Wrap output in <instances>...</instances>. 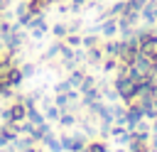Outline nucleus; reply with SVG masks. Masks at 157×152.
I'll return each mask as SVG.
<instances>
[{
  "mask_svg": "<svg viewBox=\"0 0 157 152\" xmlns=\"http://www.w3.org/2000/svg\"><path fill=\"white\" fill-rule=\"evenodd\" d=\"M25 118H27V105L15 103L12 108H7V110H5V120H7V123H22Z\"/></svg>",
  "mask_w": 157,
  "mask_h": 152,
  "instance_id": "obj_1",
  "label": "nucleus"
},
{
  "mask_svg": "<svg viewBox=\"0 0 157 152\" xmlns=\"http://www.w3.org/2000/svg\"><path fill=\"white\" fill-rule=\"evenodd\" d=\"M142 17L147 22H155L157 20V0H147V5L142 7Z\"/></svg>",
  "mask_w": 157,
  "mask_h": 152,
  "instance_id": "obj_2",
  "label": "nucleus"
},
{
  "mask_svg": "<svg viewBox=\"0 0 157 152\" xmlns=\"http://www.w3.org/2000/svg\"><path fill=\"white\" fill-rule=\"evenodd\" d=\"M113 137H115V142H128V140H132V135H130L125 127H113Z\"/></svg>",
  "mask_w": 157,
  "mask_h": 152,
  "instance_id": "obj_3",
  "label": "nucleus"
},
{
  "mask_svg": "<svg viewBox=\"0 0 157 152\" xmlns=\"http://www.w3.org/2000/svg\"><path fill=\"white\" fill-rule=\"evenodd\" d=\"M61 145L69 147V150H81V147H83V140H81V137H64Z\"/></svg>",
  "mask_w": 157,
  "mask_h": 152,
  "instance_id": "obj_4",
  "label": "nucleus"
},
{
  "mask_svg": "<svg viewBox=\"0 0 157 152\" xmlns=\"http://www.w3.org/2000/svg\"><path fill=\"white\" fill-rule=\"evenodd\" d=\"M27 118H29V120H32L34 125H39V123H44V118H42V115H39V113H37V110H34L32 105L27 108Z\"/></svg>",
  "mask_w": 157,
  "mask_h": 152,
  "instance_id": "obj_5",
  "label": "nucleus"
},
{
  "mask_svg": "<svg viewBox=\"0 0 157 152\" xmlns=\"http://www.w3.org/2000/svg\"><path fill=\"white\" fill-rule=\"evenodd\" d=\"M49 2H52V0H29V10H32V12H37V10H44Z\"/></svg>",
  "mask_w": 157,
  "mask_h": 152,
  "instance_id": "obj_6",
  "label": "nucleus"
},
{
  "mask_svg": "<svg viewBox=\"0 0 157 152\" xmlns=\"http://www.w3.org/2000/svg\"><path fill=\"white\" fill-rule=\"evenodd\" d=\"M86 152H105V145H103V142H91V145L86 147Z\"/></svg>",
  "mask_w": 157,
  "mask_h": 152,
  "instance_id": "obj_7",
  "label": "nucleus"
},
{
  "mask_svg": "<svg viewBox=\"0 0 157 152\" xmlns=\"http://www.w3.org/2000/svg\"><path fill=\"white\" fill-rule=\"evenodd\" d=\"M78 86H81V91H88V88L93 86V78H91V76H86V78H81V83H78Z\"/></svg>",
  "mask_w": 157,
  "mask_h": 152,
  "instance_id": "obj_8",
  "label": "nucleus"
},
{
  "mask_svg": "<svg viewBox=\"0 0 157 152\" xmlns=\"http://www.w3.org/2000/svg\"><path fill=\"white\" fill-rule=\"evenodd\" d=\"M115 27H118L115 22H108V25L103 27V34H113V32H115Z\"/></svg>",
  "mask_w": 157,
  "mask_h": 152,
  "instance_id": "obj_9",
  "label": "nucleus"
},
{
  "mask_svg": "<svg viewBox=\"0 0 157 152\" xmlns=\"http://www.w3.org/2000/svg\"><path fill=\"white\" fill-rule=\"evenodd\" d=\"M47 115H49L52 120H59V115H61V113H59V108H49V110H47Z\"/></svg>",
  "mask_w": 157,
  "mask_h": 152,
  "instance_id": "obj_10",
  "label": "nucleus"
},
{
  "mask_svg": "<svg viewBox=\"0 0 157 152\" xmlns=\"http://www.w3.org/2000/svg\"><path fill=\"white\" fill-rule=\"evenodd\" d=\"M101 56H103L101 49H93V51H91V61H101Z\"/></svg>",
  "mask_w": 157,
  "mask_h": 152,
  "instance_id": "obj_11",
  "label": "nucleus"
},
{
  "mask_svg": "<svg viewBox=\"0 0 157 152\" xmlns=\"http://www.w3.org/2000/svg\"><path fill=\"white\" fill-rule=\"evenodd\" d=\"M59 123H64V125H71V123H74V115H59Z\"/></svg>",
  "mask_w": 157,
  "mask_h": 152,
  "instance_id": "obj_12",
  "label": "nucleus"
},
{
  "mask_svg": "<svg viewBox=\"0 0 157 152\" xmlns=\"http://www.w3.org/2000/svg\"><path fill=\"white\" fill-rule=\"evenodd\" d=\"M69 101H71L69 96H56V105H66Z\"/></svg>",
  "mask_w": 157,
  "mask_h": 152,
  "instance_id": "obj_13",
  "label": "nucleus"
},
{
  "mask_svg": "<svg viewBox=\"0 0 157 152\" xmlns=\"http://www.w3.org/2000/svg\"><path fill=\"white\" fill-rule=\"evenodd\" d=\"M54 34H56V37H64V34H66V27H59V25H56V27H54Z\"/></svg>",
  "mask_w": 157,
  "mask_h": 152,
  "instance_id": "obj_14",
  "label": "nucleus"
},
{
  "mask_svg": "<svg viewBox=\"0 0 157 152\" xmlns=\"http://www.w3.org/2000/svg\"><path fill=\"white\" fill-rule=\"evenodd\" d=\"M83 44H86V47H93V44H96V37H86Z\"/></svg>",
  "mask_w": 157,
  "mask_h": 152,
  "instance_id": "obj_15",
  "label": "nucleus"
},
{
  "mask_svg": "<svg viewBox=\"0 0 157 152\" xmlns=\"http://www.w3.org/2000/svg\"><path fill=\"white\" fill-rule=\"evenodd\" d=\"M74 2H76V5H78V2H83V0H74Z\"/></svg>",
  "mask_w": 157,
  "mask_h": 152,
  "instance_id": "obj_16",
  "label": "nucleus"
},
{
  "mask_svg": "<svg viewBox=\"0 0 157 152\" xmlns=\"http://www.w3.org/2000/svg\"><path fill=\"white\" fill-rule=\"evenodd\" d=\"M115 152H123V150H115Z\"/></svg>",
  "mask_w": 157,
  "mask_h": 152,
  "instance_id": "obj_17",
  "label": "nucleus"
}]
</instances>
